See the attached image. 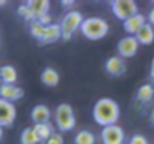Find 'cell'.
<instances>
[{
	"mask_svg": "<svg viewBox=\"0 0 154 144\" xmlns=\"http://www.w3.org/2000/svg\"><path fill=\"white\" fill-rule=\"evenodd\" d=\"M33 130L36 133V136L39 138L41 144H44L53 133H54V127L51 126V123H39L33 126Z\"/></svg>",
	"mask_w": 154,
	"mask_h": 144,
	"instance_id": "18",
	"label": "cell"
},
{
	"mask_svg": "<svg viewBox=\"0 0 154 144\" xmlns=\"http://www.w3.org/2000/svg\"><path fill=\"white\" fill-rule=\"evenodd\" d=\"M15 117H17V109L14 103L0 99V126L2 127L12 126L15 121Z\"/></svg>",
	"mask_w": 154,
	"mask_h": 144,
	"instance_id": "8",
	"label": "cell"
},
{
	"mask_svg": "<svg viewBox=\"0 0 154 144\" xmlns=\"http://www.w3.org/2000/svg\"><path fill=\"white\" fill-rule=\"evenodd\" d=\"M83 15H82V12H79V11H68L63 17H62V20H60V23H59V26H60V30H62V40H69L72 35H74V32L75 30H79L80 29V26H82V23H83Z\"/></svg>",
	"mask_w": 154,
	"mask_h": 144,
	"instance_id": "4",
	"label": "cell"
},
{
	"mask_svg": "<svg viewBox=\"0 0 154 144\" xmlns=\"http://www.w3.org/2000/svg\"><path fill=\"white\" fill-rule=\"evenodd\" d=\"M149 121H151V124L154 126V108H152L151 112H149Z\"/></svg>",
	"mask_w": 154,
	"mask_h": 144,
	"instance_id": "30",
	"label": "cell"
},
{
	"mask_svg": "<svg viewBox=\"0 0 154 144\" xmlns=\"http://www.w3.org/2000/svg\"><path fill=\"white\" fill-rule=\"evenodd\" d=\"M80 30H82L85 38L97 41V40L104 38L109 34V23L100 17H89V18L83 20Z\"/></svg>",
	"mask_w": 154,
	"mask_h": 144,
	"instance_id": "2",
	"label": "cell"
},
{
	"mask_svg": "<svg viewBox=\"0 0 154 144\" xmlns=\"http://www.w3.org/2000/svg\"><path fill=\"white\" fill-rule=\"evenodd\" d=\"M39 24H42V26H50L51 24V17H50V14H47V15H42V17H39L38 20H36Z\"/></svg>",
	"mask_w": 154,
	"mask_h": 144,
	"instance_id": "26",
	"label": "cell"
},
{
	"mask_svg": "<svg viewBox=\"0 0 154 144\" xmlns=\"http://www.w3.org/2000/svg\"><path fill=\"white\" fill-rule=\"evenodd\" d=\"M26 5L30 9V12L33 15V20H38L39 17L47 15L48 9H50L48 0H29V2H26Z\"/></svg>",
	"mask_w": 154,
	"mask_h": 144,
	"instance_id": "12",
	"label": "cell"
},
{
	"mask_svg": "<svg viewBox=\"0 0 154 144\" xmlns=\"http://www.w3.org/2000/svg\"><path fill=\"white\" fill-rule=\"evenodd\" d=\"M62 40V30H60V26L59 24H54L51 23L50 26L45 27V32H44V37H42V44H51V43H56Z\"/></svg>",
	"mask_w": 154,
	"mask_h": 144,
	"instance_id": "16",
	"label": "cell"
},
{
	"mask_svg": "<svg viewBox=\"0 0 154 144\" xmlns=\"http://www.w3.org/2000/svg\"><path fill=\"white\" fill-rule=\"evenodd\" d=\"M119 114H121V109H119L118 103L109 97H103V99L97 100V103L94 105V109H92L94 120L97 121V124H100L103 127L116 124Z\"/></svg>",
	"mask_w": 154,
	"mask_h": 144,
	"instance_id": "1",
	"label": "cell"
},
{
	"mask_svg": "<svg viewBox=\"0 0 154 144\" xmlns=\"http://www.w3.org/2000/svg\"><path fill=\"white\" fill-rule=\"evenodd\" d=\"M17 79H18V75L14 65L0 67V82H2V85H15Z\"/></svg>",
	"mask_w": 154,
	"mask_h": 144,
	"instance_id": "14",
	"label": "cell"
},
{
	"mask_svg": "<svg viewBox=\"0 0 154 144\" xmlns=\"http://www.w3.org/2000/svg\"><path fill=\"white\" fill-rule=\"evenodd\" d=\"M134 38L137 40L139 46H140V44H142V46H149V44H152V41H154V27L146 23V24L134 35Z\"/></svg>",
	"mask_w": 154,
	"mask_h": 144,
	"instance_id": "17",
	"label": "cell"
},
{
	"mask_svg": "<svg viewBox=\"0 0 154 144\" xmlns=\"http://www.w3.org/2000/svg\"><path fill=\"white\" fill-rule=\"evenodd\" d=\"M20 142L21 144H41L39 138L36 136L33 127H26L21 135H20Z\"/></svg>",
	"mask_w": 154,
	"mask_h": 144,
	"instance_id": "21",
	"label": "cell"
},
{
	"mask_svg": "<svg viewBox=\"0 0 154 144\" xmlns=\"http://www.w3.org/2000/svg\"><path fill=\"white\" fill-rule=\"evenodd\" d=\"M29 30H30V35H32L35 40H38L39 43L42 41V37H44V32H45V26H42V24H39L36 20H33V21H30V24H29Z\"/></svg>",
	"mask_w": 154,
	"mask_h": 144,
	"instance_id": "22",
	"label": "cell"
},
{
	"mask_svg": "<svg viewBox=\"0 0 154 144\" xmlns=\"http://www.w3.org/2000/svg\"><path fill=\"white\" fill-rule=\"evenodd\" d=\"M30 118H32V121H35V124L50 123L51 112H50L48 106H45V105H36V106H33V109L30 112Z\"/></svg>",
	"mask_w": 154,
	"mask_h": 144,
	"instance_id": "13",
	"label": "cell"
},
{
	"mask_svg": "<svg viewBox=\"0 0 154 144\" xmlns=\"http://www.w3.org/2000/svg\"><path fill=\"white\" fill-rule=\"evenodd\" d=\"M104 68L107 71V75H110L112 78H119L125 73V62L121 56H110L107 58Z\"/></svg>",
	"mask_w": 154,
	"mask_h": 144,
	"instance_id": "9",
	"label": "cell"
},
{
	"mask_svg": "<svg viewBox=\"0 0 154 144\" xmlns=\"http://www.w3.org/2000/svg\"><path fill=\"white\" fill-rule=\"evenodd\" d=\"M8 2H5V0H0V6H5Z\"/></svg>",
	"mask_w": 154,
	"mask_h": 144,
	"instance_id": "32",
	"label": "cell"
},
{
	"mask_svg": "<svg viewBox=\"0 0 154 144\" xmlns=\"http://www.w3.org/2000/svg\"><path fill=\"white\" fill-rule=\"evenodd\" d=\"M54 123L57 126V130L60 132H69L75 127V115L74 109L68 103H60L54 109Z\"/></svg>",
	"mask_w": 154,
	"mask_h": 144,
	"instance_id": "3",
	"label": "cell"
},
{
	"mask_svg": "<svg viewBox=\"0 0 154 144\" xmlns=\"http://www.w3.org/2000/svg\"><path fill=\"white\" fill-rule=\"evenodd\" d=\"M59 81H60V76L57 73V70H54L51 67H45L42 70V73H41V82L45 87L53 88V87H56L59 84Z\"/></svg>",
	"mask_w": 154,
	"mask_h": 144,
	"instance_id": "15",
	"label": "cell"
},
{
	"mask_svg": "<svg viewBox=\"0 0 154 144\" xmlns=\"http://www.w3.org/2000/svg\"><path fill=\"white\" fill-rule=\"evenodd\" d=\"M62 5H63V6H72V5H74V2H72V0H63Z\"/></svg>",
	"mask_w": 154,
	"mask_h": 144,
	"instance_id": "29",
	"label": "cell"
},
{
	"mask_svg": "<svg viewBox=\"0 0 154 144\" xmlns=\"http://www.w3.org/2000/svg\"><path fill=\"white\" fill-rule=\"evenodd\" d=\"M2 138H3V127L0 126V141H2Z\"/></svg>",
	"mask_w": 154,
	"mask_h": 144,
	"instance_id": "31",
	"label": "cell"
},
{
	"mask_svg": "<svg viewBox=\"0 0 154 144\" xmlns=\"http://www.w3.org/2000/svg\"><path fill=\"white\" fill-rule=\"evenodd\" d=\"M146 24V17L143 15V14H136V15H133V17H130L128 20H125L124 23H122V26H124V30L127 32V34H130L131 37H134L143 26Z\"/></svg>",
	"mask_w": 154,
	"mask_h": 144,
	"instance_id": "10",
	"label": "cell"
},
{
	"mask_svg": "<svg viewBox=\"0 0 154 144\" xmlns=\"http://www.w3.org/2000/svg\"><path fill=\"white\" fill-rule=\"evenodd\" d=\"M125 141V132L121 126L112 124L106 126L101 130V142L103 144H124Z\"/></svg>",
	"mask_w": 154,
	"mask_h": 144,
	"instance_id": "6",
	"label": "cell"
},
{
	"mask_svg": "<svg viewBox=\"0 0 154 144\" xmlns=\"http://www.w3.org/2000/svg\"><path fill=\"white\" fill-rule=\"evenodd\" d=\"M149 79H151V82H154V59H152L151 68H149Z\"/></svg>",
	"mask_w": 154,
	"mask_h": 144,
	"instance_id": "28",
	"label": "cell"
},
{
	"mask_svg": "<svg viewBox=\"0 0 154 144\" xmlns=\"http://www.w3.org/2000/svg\"><path fill=\"white\" fill-rule=\"evenodd\" d=\"M118 55L124 59V58H131L137 53V49H139V43L134 37L128 35V37H124L118 41Z\"/></svg>",
	"mask_w": 154,
	"mask_h": 144,
	"instance_id": "7",
	"label": "cell"
},
{
	"mask_svg": "<svg viewBox=\"0 0 154 144\" xmlns=\"http://www.w3.org/2000/svg\"><path fill=\"white\" fill-rule=\"evenodd\" d=\"M74 144H95V135L91 130H79L74 136Z\"/></svg>",
	"mask_w": 154,
	"mask_h": 144,
	"instance_id": "20",
	"label": "cell"
},
{
	"mask_svg": "<svg viewBox=\"0 0 154 144\" xmlns=\"http://www.w3.org/2000/svg\"><path fill=\"white\" fill-rule=\"evenodd\" d=\"M112 12L118 20L124 23L130 17L139 14V8L134 0H115L112 2Z\"/></svg>",
	"mask_w": 154,
	"mask_h": 144,
	"instance_id": "5",
	"label": "cell"
},
{
	"mask_svg": "<svg viewBox=\"0 0 154 144\" xmlns=\"http://www.w3.org/2000/svg\"><path fill=\"white\" fill-rule=\"evenodd\" d=\"M44 144H63V136L60 135V133H57V132H54Z\"/></svg>",
	"mask_w": 154,
	"mask_h": 144,
	"instance_id": "24",
	"label": "cell"
},
{
	"mask_svg": "<svg viewBox=\"0 0 154 144\" xmlns=\"http://www.w3.org/2000/svg\"><path fill=\"white\" fill-rule=\"evenodd\" d=\"M24 96V91L17 85H0V99L6 102H17Z\"/></svg>",
	"mask_w": 154,
	"mask_h": 144,
	"instance_id": "11",
	"label": "cell"
},
{
	"mask_svg": "<svg viewBox=\"0 0 154 144\" xmlns=\"http://www.w3.org/2000/svg\"><path fill=\"white\" fill-rule=\"evenodd\" d=\"M17 12H18V15H20L21 18H24L26 21H33V15H32V12H30V9L27 8L26 3L20 5L18 9H17Z\"/></svg>",
	"mask_w": 154,
	"mask_h": 144,
	"instance_id": "23",
	"label": "cell"
},
{
	"mask_svg": "<svg viewBox=\"0 0 154 144\" xmlns=\"http://www.w3.org/2000/svg\"><path fill=\"white\" fill-rule=\"evenodd\" d=\"M152 96H154V88L151 84H143L142 87H139L137 93H136V100L142 105H146L152 100Z\"/></svg>",
	"mask_w": 154,
	"mask_h": 144,
	"instance_id": "19",
	"label": "cell"
},
{
	"mask_svg": "<svg viewBox=\"0 0 154 144\" xmlns=\"http://www.w3.org/2000/svg\"><path fill=\"white\" fill-rule=\"evenodd\" d=\"M146 23L154 27V6L149 9V12H148V15H146Z\"/></svg>",
	"mask_w": 154,
	"mask_h": 144,
	"instance_id": "27",
	"label": "cell"
},
{
	"mask_svg": "<svg viewBox=\"0 0 154 144\" xmlns=\"http://www.w3.org/2000/svg\"><path fill=\"white\" fill-rule=\"evenodd\" d=\"M128 144H148V139L142 135H133L128 141Z\"/></svg>",
	"mask_w": 154,
	"mask_h": 144,
	"instance_id": "25",
	"label": "cell"
}]
</instances>
